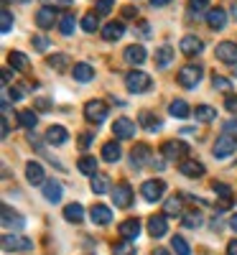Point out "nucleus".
Segmentation results:
<instances>
[{
	"label": "nucleus",
	"mask_w": 237,
	"mask_h": 255,
	"mask_svg": "<svg viewBox=\"0 0 237 255\" xmlns=\"http://www.w3.org/2000/svg\"><path fill=\"white\" fill-rule=\"evenodd\" d=\"M36 108H38L41 113H46V110H51V102H49V100H44V97H41V100H36Z\"/></svg>",
	"instance_id": "52"
},
{
	"label": "nucleus",
	"mask_w": 237,
	"mask_h": 255,
	"mask_svg": "<svg viewBox=\"0 0 237 255\" xmlns=\"http://www.w3.org/2000/svg\"><path fill=\"white\" fill-rule=\"evenodd\" d=\"M202 51H204L202 38H197V36H184V38H181V54L197 56V54H202Z\"/></svg>",
	"instance_id": "20"
},
{
	"label": "nucleus",
	"mask_w": 237,
	"mask_h": 255,
	"mask_svg": "<svg viewBox=\"0 0 237 255\" xmlns=\"http://www.w3.org/2000/svg\"><path fill=\"white\" fill-rule=\"evenodd\" d=\"M135 123L130 120V118H118L115 123H113V133H115V138H120V140H130V138H135Z\"/></svg>",
	"instance_id": "9"
},
{
	"label": "nucleus",
	"mask_w": 237,
	"mask_h": 255,
	"mask_svg": "<svg viewBox=\"0 0 237 255\" xmlns=\"http://www.w3.org/2000/svg\"><path fill=\"white\" fill-rule=\"evenodd\" d=\"M122 18H138V5H125L122 8Z\"/></svg>",
	"instance_id": "51"
},
{
	"label": "nucleus",
	"mask_w": 237,
	"mask_h": 255,
	"mask_svg": "<svg viewBox=\"0 0 237 255\" xmlns=\"http://www.w3.org/2000/svg\"><path fill=\"white\" fill-rule=\"evenodd\" d=\"M46 140L51 145H64L69 140V133H67V128H61V125H51L49 130H46Z\"/></svg>",
	"instance_id": "23"
},
{
	"label": "nucleus",
	"mask_w": 237,
	"mask_h": 255,
	"mask_svg": "<svg viewBox=\"0 0 237 255\" xmlns=\"http://www.w3.org/2000/svg\"><path fill=\"white\" fill-rule=\"evenodd\" d=\"M171 61H174V46H168V44L158 46V49H156V67L166 69Z\"/></svg>",
	"instance_id": "24"
},
{
	"label": "nucleus",
	"mask_w": 237,
	"mask_h": 255,
	"mask_svg": "<svg viewBox=\"0 0 237 255\" xmlns=\"http://www.w3.org/2000/svg\"><path fill=\"white\" fill-rule=\"evenodd\" d=\"M227 255H237V240H232V243L227 245Z\"/></svg>",
	"instance_id": "55"
},
{
	"label": "nucleus",
	"mask_w": 237,
	"mask_h": 255,
	"mask_svg": "<svg viewBox=\"0 0 237 255\" xmlns=\"http://www.w3.org/2000/svg\"><path fill=\"white\" fill-rule=\"evenodd\" d=\"M120 235L125 238V240H135L138 235H140V220L138 217H130V220H125V222H120Z\"/></svg>",
	"instance_id": "21"
},
{
	"label": "nucleus",
	"mask_w": 237,
	"mask_h": 255,
	"mask_svg": "<svg viewBox=\"0 0 237 255\" xmlns=\"http://www.w3.org/2000/svg\"><path fill=\"white\" fill-rule=\"evenodd\" d=\"M95 5H97V8H95V13L107 15V13H113V8H115V0H97Z\"/></svg>",
	"instance_id": "46"
},
{
	"label": "nucleus",
	"mask_w": 237,
	"mask_h": 255,
	"mask_svg": "<svg viewBox=\"0 0 237 255\" xmlns=\"http://www.w3.org/2000/svg\"><path fill=\"white\" fill-rule=\"evenodd\" d=\"M3 250L5 253H28V250H33V243L23 235H15V232L10 235V232H5L3 235Z\"/></svg>",
	"instance_id": "4"
},
{
	"label": "nucleus",
	"mask_w": 237,
	"mask_h": 255,
	"mask_svg": "<svg viewBox=\"0 0 237 255\" xmlns=\"http://www.w3.org/2000/svg\"><path fill=\"white\" fill-rule=\"evenodd\" d=\"M74 28H77V18H74L72 13H64V15L59 18V31H61V36H72Z\"/></svg>",
	"instance_id": "34"
},
{
	"label": "nucleus",
	"mask_w": 237,
	"mask_h": 255,
	"mask_svg": "<svg viewBox=\"0 0 237 255\" xmlns=\"http://www.w3.org/2000/svg\"><path fill=\"white\" fill-rule=\"evenodd\" d=\"M156 255H171V253H168L166 248H156Z\"/></svg>",
	"instance_id": "58"
},
{
	"label": "nucleus",
	"mask_w": 237,
	"mask_h": 255,
	"mask_svg": "<svg viewBox=\"0 0 237 255\" xmlns=\"http://www.w3.org/2000/svg\"><path fill=\"white\" fill-rule=\"evenodd\" d=\"M72 74H74L77 82H90V79L95 77V69L90 67V64L79 61V64H74V67H72Z\"/></svg>",
	"instance_id": "26"
},
{
	"label": "nucleus",
	"mask_w": 237,
	"mask_h": 255,
	"mask_svg": "<svg viewBox=\"0 0 237 255\" xmlns=\"http://www.w3.org/2000/svg\"><path fill=\"white\" fill-rule=\"evenodd\" d=\"M79 145L87 148V145H90V135H82V138H79Z\"/></svg>",
	"instance_id": "56"
},
{
	"label": "nucleus",
	"mask_w": 237,
	"mask_h": 255,
	"mask_svg": "<svg viewBox=\"0 0 237 255\" xmlns=\"http://www.w3.org/2000/svg\"><path fill=\"white\" fill-rule=\"evenodd\" d=\"M113 255H135V250H133V243L122 238L120 243H115V245H113Z\"/></svg>",
	"instance_id": "43"
},
{
	"label": "nucleus",
	"mask_w": 237,
	"mask_h": 255,
	"mask_svg": "<svg viewBox=\"0 0 237 255\" xmlns=\"http://www.w3.org/2000/svg\"><path fill=\"white\" fill-rule=\"evenodd\" d=\"M82 28L87 31V33H95L100 28V13H87L82 18Z\"/></svg>",
	"instance_id": "40"
},
{
	"label": "nucleus",
	"mask_w": 237,
	"mask_h": 255,
	"mask_svg": "<svg viewBox=\"0 0 237 255\" xmlns=\"http://www.w3.org/2000/svg\"><path fill=\"white\" fill-rule=\"evenodd\" d=\"M225 108H227L230 113H237V95H230V92H227V97H225Z\"/></svg>",
	"instance_id": "50"
},
{
	"label": "nucleus",
	"mask_w": 237,
	"mask_h": 255,
	"mask_svg": "<svg viewBox=\"0 0 237 255\" xmlns=\"http://www.w3.org/2000/svg\"><path fill=\"white\" fill-rule=\"evenodd\" d=\"M235 69H237V67H235Z\"/></svg>",
	"instance_id": "63"
},
{
	"label": "nucleus",
	"mask_w": 237,
	"mask_h": 255,
	"mask_svg": "<svg viewBox=\"0 0 237 255\" xmlns=\"http://www.w3.org/2000/svg\"><path fill=\"white\" fill-rule=\"evenodd\" d=\"M207 5H209V0H189V10H191V13H197V15L204 13Z\"/></svg>",
	"instance_id": "47"
},
{
	"label": "nucleus",
	"mask_w": 237,
	"mask_h": 255,
	"mask_svg": "<svg viewBox=\"0 0 237 255\" xmlns=\"http://www.w3.org/2000/svg\"><path fill=\"white\" fill-rule=\"evenodd\" d=\"M212 84H214V90H220V92H230V87H232V82L227 77H222V74H214Z\"/></svg>",
	"instance_id": "45"
},
{
	"label": "nucleus",
	"mask_w": 237,
	"mask_h": 255,
	"mask_svg": "<svg viewBox=\"0 0 237 255\" xmlns=\"http://www.w3.org/2000/svg\"><path fill=\"white\" fill-rule=\"evenodd\" d=\"M125 87L133 95H143V92H148L150 87H153V79H150V74H145L140 69H133V72L125 74Z\"/></svg>",
	"instance_id": "2"
},
{
	"label": "nucleus",
	"mask_w": 237,
	"mask_h": 255,
	"mask_svg": "<svg viewBox=\"0 0 237 255\" xmlns=\"http://www.w3.org/2000/svg\"><path fill=\"white\" fill-rule=\"evenodd\" d=\"M113 202H115V207L118 209H127L133 204V189L127 186L125 181L122 184H118L115 189H113Z\"/></svg>",
	"instance_id": "10"
},
{
	"label": "nucleus",
	"mask_w": 237,
	"mask_h": 255,
	"mask_svg": "<svg viewBox=\"0 0 237 255\" xmlns=\"http://www.w3.org/2000/svg\"><path fill=\"white\" fill-rule=\"evenodd\" d=\"M107 113H110V108L102 100H90L84 105V118H87L90 125H102L107 120Z\"/></svg>",
	"instance_id": "3"
},
{
	"label": "nucleus",
	"mask_w": 237,
	"mask_h": 255,
	"mask_svg": "<svg viewBox=\"0 0 237 255\" xmlns=\"http://www.w3.org/2000/svg\"><path fill=\"white\" fill-rule=\"evenodd\" d=\"M171 248L176 250V255H191V248H189V243H186L181 235H174V238H171Z\"/></svg>",
	"instance_id": "42"
},
{
	"label": "nucleus",
	"mask_w": 237,
	"mask_h": 255,
	"mask_svg": "<svg viewBox=\"0 0 237 255\" xmlns=\"http://www.w3.org/2000/svg\"><path fill=\"white\" fill-rule=\"evenodd\" d=\"M232 15H237V3H235V5H232Z\"/></svg>",
	"instance_id": "60"
},
{
	"label": "nucleus",
	"mask_w": 237,
	"mask_h": 255,
	"mask_svg": "<svg viewBox=\"0 0 237 255\" xmlns=\"http://www.w3.org/2000/svg\"><path fill=\"white\" fill-rule=\"evenodd\" d=\"M18 87H20V84H18ZM18 87H10V90H8V95H10L13 100H20V97H23V95H26L23 90H18Z\"/></svg>",
	"instance_id": "53"
},
{
	"label": "nucleus",
	"mask_w": 237,
	"mask_h": 255,
	"mask_svg": "<svg viewBox=\"0 0 237 255\" xmlns=\"http://www.w3.org/2000/svg\"><path fill=\"white\" fill-rule=\"evenodd\" d=\"M166 215L168 217H179V215H184V209H181V197H171L168 202H166Z\"/></svg>",
	"instance_id": "41"
},
{
	"label": "nucleus",
	"mask_w": 237,
	"mask_h": 255,
	"mask_svg": "<svg viewBox=\"0 0 237 255\" xmlns=\"http://www.w3.org/2000/svg\"><path fill=\"white\" fill-rule=\"evenodd\" d=\"M61 194H64V189H61L59 181H46V184H44V197H46L51 204L61 202Z\"/></svg>",
	"instance_id": "28"
},
{
	"label": "nucleus",
	"mask_w": 237,
	"mask_h": 255,
	"mask_svg": "<svg viewBox=\"0 0 237 255\" xmlns=\"http://www.w3.org/2000/svg\"><path fill=\"white\" fill-rule=\"evenodd\" d=\"M41 3H46L49 8H72L74 5L72 0H41Z\"/></svg>",
	"instance_id": "49"
},
{
	"label": "nucleus",
	"mask_w": 237,
	"mask_h": 255,
	"mask_svg": "<svg viewBox=\"0 0 237 255\" xmlns=\"http://www.w3.org/2000/svg\"><path fill=\"white\" fill-rule=\"evenodd\" d=\"M113 186H110V179H107L105 174H95L92 176V191H95V194H105V191H110Z\"/></svg>",
	"instance_id": "37"
},
{
	"label": "nucleus",
	"mask_w": 237,
	"mask_h": 255,
	"mask_svg": "<svg viewBox=\"0 0 237 255\" xmlns=\"http://www.w3.org/2000/svg\"><path fill=\"white\" fill-rule=\"evenodd\" d=\"M181 222H184V227H189V230H197V227L202 225V212H197V209L184 212V215H181Z\"/></svg>",
	"instance_id": "36"
},
{
	"label": "nucleus",
	"mask_w": 237,
	"mask_h": 255,
	"mask_svg": "<svg viewBox=\"0 0 237 255\" xmlns=\"http://www.w3.org/2000/svg\"><path fill=\"white\" fill-rule=\"evenodd\" d=\"M122 33H125L122 20H110V23L102 26V38L105 41H118V38H122Z\"/></svg>",
	"instance_id": "19"
},
{
	"label": "nucleus",
	"mask_w": 237,
	"mask_h": 255,
	"mask_svg": "<svg viewBox=\"0 0 237 255\" xmlns=\"http://www.w3.org/2000/svg\"><path fill=\"white\" fill-rule=\"evenodd\" d=\"M3 227L5 230H23L26 227V220L20 217V215H15L8 204H3Z\"/></svg>",
	"instance_id": "15"
},
{
	"label": "nucleus",
	"mask_w": 237,
	"mask_h": 255,
	"mask_svg": "<svg viewBox=\"0 0 237 255\" xmlns=\"http://www.w3.org/2000/svg\"><path fill=\"white\" fill-rule=\"evenodd\" d=\"M150 161H153V151H150L148 143H138L130 151V163H133V168H138V171L143 166H148Z\"/></svg>",
	"instance_id": "7"
},
{
	"label": "nucleus",
	"mask_w": 237,
	"mask_h": 255,
	"mask_svg": "<svg viewBox=\"0 0 237 255\" xmlns=\"http://www.w3.org/2000/svg\"><path fill=\"white\" fill-rule=\"evenodd\" d=\"M230 227L237 232V215H232V217H230Z\"/></svg>",
	"instance_id": "57"
},
{
	"label": "nucleus",
	"mask_w": 237,
	"mask_h": 255,
	"mask_svg": "<svg viewBox=\"0 0 237 255\" xmlns=\"http://www.w3.org/2000/svg\"><path fill=\"white\" fill-rule=\"evenodd\" d=\"M26 179H28V184H33V186H38V184H46L44 166L36 163V161H28V163H26Z\"/></svg>",
	"instance_id": "16"
},
{
	"label": "nucleus",
	"mask_w": 237,
	"mask_h": 255,
	"mask_svg": "<svg viewBox=\"0 0 237 255\" xmlns=\"http://www.w3.org/2000/svg\"><path fill=\"white\" fill-rule=\"evenodd\" d=\"M77 168H79L84 176H95L97 174V158L95 156H82L77 161Z\"/></svg>",
	"instance_id": "29"
},
{
	"label": "nucleus",
	"mask_w": 237,
	"mask_h": 255,
	"mask_svg": "<svg viewBox=\"0 0 237 255\" xmlns=\"http://www.w3.org/2000/svg\"><path fill=\"white\" fill-rule=\"evenodd\" d=\"M168 3H171V0H150V8H163Z\"/></svg>",
	"instance_id": "54"
},
{
	"label": "nucleus",
	"mask_w": 237,
	"mask_h": 255,
	"mask_svg": "<svg viewBox=\"0 0 237 255\" xmlns=\"http://www.w3.org/2000/svg\"><path fill=\"white\" fill-rule=\"evenodd\" d=\"M140 194H143L145 202H158V199L166 194V184H163L161 179H150V181H145V184L140 186Z\"/></svg>",
	"instance_id": "8"
},
{
	"label": "nucleus",
	"mask_w": 237,
	"mask_h": 255,
	"mask_svg": "<svg viewBox=\"0 0 237 255\" xmlns=\"http://www.w3.org/2000/svg\"><path fill=\"white\" fill-rule=\"evenodd\" d=\"M46 64H49L51 69L61 72V69L72 67V59H69V54H54V56H49V59H46Z\"/></svg>",
	"instance_id": "35"
},
{
	"label": "nucleus",
	"mask_w": 237,
	"mask_h": 255,
	"mask_svg": "<svg viewBox=\"0 0 237 255\" xmlns=\"http://www.w3.org/2000/svg\"><path fill=\"white\" fill-rule=\"evenodd\" d=\"M168 113L174 115V118H189V115H191V110H189V105H186L184 100H174V102H171V108H168Z\"/></svg>",
	"instance_id": "39"
},
{
	"label": "nucleus",
	"mask_w": 237,
	"mask_h": 255,
	"mask_svg": "<svg viewBox=\"0 0 237 255\" xmlns=\"http://www.w3.org/2000/svg\"><path fill=\"white\" fill-rule=\"evenodd\" d=\"M31 41H33L36 51H46V49H49V38H46V36H41V33H36Z\"/></svg>",
	"instance_id": "48"
},
{
	"label": "nucleus",
	"mask_w": 237,
	"mask_h": 255,
	"mask_svg": "<svg viewBox=\"0 0 237 255\" xmlns=\"http://www.w3.org/2000/svg\"><path fill=\"white\" fill-rule=\"evenodd\" d=\"M148 232H150V238H163L168 232L166 215H150L148 217Z\"/></svg>",
	"instance_id": "13"
},
{
	"label": "nucleus",
	"mask_w": 237,
	"mask_h": 255,
	"mask_svg": "<svg viewBox=\"0 0 237 255\" xmlns=\"http://www.w3.org/2000/svg\"><path fill=\"white\" fill-rule=\"evenodd\" d=\"M64 220L67 222H82L84 220V209H82V204H77V202H72V204H67L64 207Z\"/></svg>",
	"instance_id": "27"
},
{
	"label": "nucleus",
	"mask_w": 237,
	"mask_h": 255,
	"mask_svg": "<svg viewBox=\"0 0 237 255\" xmlns=\"http://www.w3.org/2000/svg\"><path fill=\"white\" fill-rule=\"evenodd\" d=\"M161 118H156V115H150L148 110H143L140 113V128H145V130H150V133H156V130H161Z\"/></svg>",
	"instance_id": "30"
},
{
	"label": "nucleus",
	"mask_w": 237,
	"mask_h": 255,
	"mask_svg": "<svg viewBox=\"0 0 237 255\" xmlns=\"http://www.w3.org/2000/svg\"><path fill=\"white\" fill-rule=\"evenodd\" d=\"M8 64L13 69H18V72H26L28 69V56L23 51H10L8 54Z\"/></svg>",
	"instance_id": "32"
},
{
	"label": "nucleus",
	"mask_w": 237,
	"mask_h": 255,
	"mask_svg": "<svg viewBox=\"0 0 237 255\" xmlns=\"http://www.w3.org/2000/svg\"><path fill=\"white\" fill-rule=\"evenodd\" d=\"M179 171H181L186 179H199V176H204V163H202V161L184 158V161L179 163Z\"/></svg>",
	"instance_id": "12"
},
{
	"label": "nucleus",
	"mask_w": 237,
	"mask_h": 255,
	"mask_svg": "<svg viewBox=\"0 0 237 255\" xmlns=\"http://www.w3.org/2000/svg\"><path fill=\"white\" fill-rule=\"evenodd\" d=\"M214 158H227V156H232L235 151H237V138L227 130V133H222L220 138H217V143H214Z\"/></svg>",
	"instance_id": "5"
},
{
	"label": "nucleus",
	"mask_w": 237,
	"mask_h": 255,
	"mask_svg": "<svg viewBox=\"0 0 237 255\" xmlns=\"http://www.w3.org/2000/svg\"><path fill=\"white\" fill-rule=\"evenodd\" d=\"M194 115H197V120H199V123H212L214 118H217V110L209 108V105H197Z\"/></svg>",
	"instance_id": "38"
},
{
	"label": "nucleus",
	"mask_w": 237,
	"mask_h": 255,
	"mask_svg": "<svg viewBox=\"0 0 237 255\" xmlns=\"http://www.w3.org/2000/svg\"><path fill=\"white\" fill-rule=\"evenodd\" d=\"M227 128H230V130H237V123H230Z\"/></svg>",
	"instance_id": "59"
},
{
	"label": "nucleus",
	"mask_w": 237,
	"mask_h": 255,
	"mask_svg": "<svg viewBox=\"0 0 237 255\" xmlns=\"http://www.w3.org/2000/svg\"><path fill=\"white\" fill-rule=\"evenodd\" d=\"M202 77H204V67H202V64H186V67L179 69L176 82L181 84L184 90H197V84L202 82Z\"/></svg>",
	"instance_id": "1"
},
{
	"label": "nucleus",
	"mask_w": 237,
	"mask_h": 255,
	"mask_svg": "<svg viewBox=\"0 0 237 255\" xmlns=\"http://www.w3.org/2000/svg\"><path fill=\"white\" fill-rule=\"evenodd\" d=\"M18 3H31V0H18Z\"/></svg>",
	"instance_id": "61"
},
{
	"label": "nucleus",
	"mask_w": 237,
	"mask_h": 255,
	"mask_svg": "<svg viewBox=\"0 0 237 255\" xmlns=\"http://www.w3.org/2000/svg\"><path fill=\"white\" fill-rule=\"evenodd\" d=\"M120 156H122V151H120V143H118V140H110V143L102 145V158H105L107 163L120 161Z\"/></svg>",
	"instance_id": "25"
},
{
	"label": "nucleus",
	"mask_w": 237,
	"mask_h": 255,
	"mask_svg": "<svg viewBox=\"0 0 237 255\" xmlns=\"http://www.w3.org/2000/svg\"><path fill=\"white\" fill-rule=\"evenodd\" d=\"M90 220H92V225H110L113 222V209H107L105 204H95L90 209Z\"/></svg>",
	"instance_id": "18"
},
{
	"label": "nucleus",
	"mask_w": 237,
	"mask_h": 255,
	"mask_svg": "<svg viewBox=\"0 0 237 255\" xmlns=\"http://www.w3.org/2000/svg\"><path fill=\"white\" fill-rule=\"evenodd\" d=\"M207 23H209V28H214V31H222L225 26H227V13L217 5V8H209L207 10Z\"/></svg>",
	"instance_id": "17"
},
{
	"label": "nucleus",
	"mask_w": 237,
	"mask_h": 255,
	"mask_svg": "<svg viewBox=\"0 0 237 255\" xmlns=\"http://www.w3.org/2000/svg\"><path fill=\"white\" fill-rule=\"evenodd\" d=\"M122 59H125L127 64H133V67H138V64L145 61V49H143L140 44H133V46H127V49H125Z\"/></svg>",
	"instance_id": "22"
},
{
	"label": "nucleus",
	"mask_w": 237,
	"mask_h": 255,
	"mask_svg": "<svg viewBox=\"0 0 237 255\" xmlns=\"http://www.w3.org/2000/svg\"><path fill=\"white\" fill-rule=\"evenodd\" d=\"M0 31H3V33L13 31V15H10L8 8H3V13H0Z\"/></svg>",
	"instance_id": "44"
},
{
	"label": "nucleus",
	"mask_w": 237,
	"mask_h": 255,
	"mask_svg": "<svg viewBox=\"0 0 237 255\" xmlns=\"http://www.w3.org/2000/svg\"><path fill=\"white\" fill-rule=\"evenodd\" d=\"M8 3H10V0H3V5H8Z\"/></svg>",
	"instance_id": "62"
},
{
	"label": "nucleus",
	"mask_w": 237,
	"mask_h": 255,
	"mask_svg": "<svg viewBox=\"0 0 237 255\" xmlns=\"http://www.w3.org/2000/svg\"><path fill=\"white\" fill-rule=\"evenodd\" d=\"M163 158H168V161H184L186 158V153H189V145L186 143H181V140H166L163 145Z\"/></svg>",
	"instance_id": "6"
},
{
	"label": "nucleus",
	"mask_w": 237,
	"mask_h": 255,
	"mask_svg": "<svg viewBox=\"0 0 237 255\" xmlns=\"http://www.w3.org/2000/svg\"><path fill=\"white\" fill-rule=\"evenodd\" d=\"M214 56H217L220 61H225V64H237V44L222 41V44H217V49H214Z\"/></svg>",
	"instance_id": "11"
},
{
	"label": "nucleus",
	"mask_w": 237,
	"mask_h": 255,
	"mask_svg": "<svg viewBox=\"0 0 237 255\" xmlns=\"http://www.w3.org/2000/svg\"><path fill=\"white\" fill-rule=\"evenodd\" d=\"M36 23H38V28H44V31L54 28V23H59V18H56L54 8H49V5L38 8V13H36Z\"/></svg>",
	"instance_id": "14"
},
{
	"label": "nucleus",
	"mask_w": 237,
	"mask_h": 255,
	"mask_svg": "<svg viewBox=\"0 0 237 255\" xmlns=\"http://www.w3.org/2000/svg\"><path fill=\"white\" fill-rule=\"evenodd\" d=\"M18 125L20 128H28V130H33L36 128V123H38V115L33 113V110H18Z\"/></svg>",
	"instance_id": "33"
},
{
	"label": "nucleus",
	"mask_w": 237,
	"mask_h": 255,
	"mask_svg": "<svg viewBox=\"0 0 237 255\" xmlns=\"http://www.w3.org/2000/svg\"><path fill=\"white\" fill-rule=\"evenodd\" d=\"M212 189H214V194L220 197L222 207H230V204H232V199H235V197H232V189H230L227 184H222V181H214V186H212Z\"/></svg>",
	"instance_id": "31"
}]
</instances>
